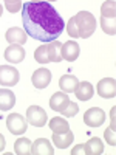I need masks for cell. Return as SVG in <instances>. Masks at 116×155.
<instances>
[{
    "mask_svg": "<svg viewBox=\"0 0 116 155\" xmlns=\"http://www.w3.org/2000/svg\"><path fill=\"white\" fill-rule=\"evenodd\" d=\"M27 121L34 126V127H44L48 121L47 118V113L42 107H39V106H31L28 107L27 110Z\"/></svg>",
    "mask_w": 116,
    "mask_h": 155,
    "instance_id": "obj_5",
    "label": "cell"
},
{
    "mask_svg": "<svg viewBox=\"0 0 116 155\" xmlns=\"http://www.w3.org/2000/svg\"><path fill=\"white\" fill-rule=\"evenodd\" d=\"M77 85H79V79L74 74H63L59 79V87L63 93H74Z\"/></svg>",
    "mask_w": 116,
    "mask_h": 155,
    "instance_id": "obj_15",
    "label": "cell"
},
{
    "mask_svg": "<svg viewBox=\"0 0 116 155\" xmlns=\"http://www.w3.org/2000/svg\"><path fill=\"white\" fill-rule=\"evenodd\" d=\"M67 33H68V36L73 37V39H79V34H77V28H76V25H74L73 17H71V19L68 20V23H67Z\"/></svg>",
    "mask_w": 116,
    "mask_h": 155,
    "instance_id": "obj_27",
    "label": "cell"
},
{
    "mask_svg": "<svg viewBox=\"0 0 116 155\" xmlns=\"http://www.w3.org/2000/svg\"><path fill=\"white\" fill-rule=\"evenodd\" d=\"M101 17H107V19H116V2H104L101 6Z\"/></svg>",
    "mask_w": 116,
    "mask_h": 155,
    "instance_id": "obj_22",
    "label": "cell"
},
{
    "mask_svg": "<svg viewBox=\"0 0 116 155\" xmlns=\"http://www.w3.org/2000/svg\"><path fill=\"white\" fill-rule=\"evenodd\" d=\"M31 140L28 138H19L16 140V143H14V152L17 155H28L31 153Z\"/></svg>",
    "mask_w": 116,
    "mask_h": 155,
    "instance_id": "obj_21",
    "label": "cell"
},
{
    "mask_svg": "<svg viewBox=\"0 0 116 155\" xmlns=\"http://www.w3.org/2000/svg\"><path fill=\"white\" fill-rule=\"evenodd\" d=\"M104 121H105V113L99 107H92L85 110L84 113V123L88 127H99L104 124Z\"/></svg>",
    "mask_w": 116,
    "mask_h": 155,
    "instance_id": "obj_6",
    "label": "cell"
},
{
    "mask_svg": "<svg viewBox=\"0 0 116 155\" xmlns=\"http://www.w3.org/2000/svg\"><path fill=\"white\" fill-rule=\"evenodd\" d=\"M2 12H3V6H2V3H0V17H2Z\"/></svg>",
    "mask_w": 116,
    "mask_h": 155,
    "instance_id": "obj_31",
    "label": "cell"
},
{
    "mask_svg": "<svg viewBox=\"0 0 116 155\" xmlns=\"http://www.w3.org/2000/svg\"><path fill=\"white\" fill-rule=\"evenodd\" d=\"M60 48H62L60 41H53V42H50V45H48V58H50V62H56V64H57V62L62 61Z\"/></svg>",
    "mask_w": 116,
    "mask_h": 155,
    "instance_id": "obj_20",
    "label": "cell"
},
{
    "mask_svg": "<svg viewBox=\"0 0 116 155\" xmlns=\"http://www.w3.org/2000/svg\"><path fill=\"white\" fill-rule=\"evenodd\" d=\"M85 155H101L104 152V144L98 137H93L92 140L87 141V144H84Z\"/></svg>",
    "mask_w": 116,
    "mask_h": 155,
    "instance_id": "obj_18",
    "label": "cell"
},
{
    "mask_svg": "<svg viewBox=\"0 0 116 155\" xmlns=\"http://www.w3.org/2000/svg\"><path fill=\"white\" fill-rule=\"evenodd\" d=\"M79 112V106L76 104V102H73V101H70L68 102V106L63 109L60 113L63 115V116H67V118H71V116H76V113Z\"/></svg>",
    "mask_w": 116,
    "mask_h": 155,
    "instance_id": "obj_25",
    "label": "cell"
},
{
    "mask_svg": "<svg viewBox=\"0 0 116 155\" xmlns=\"http://www.w3.org/2000/svg\"><path fill=\"white\" fill-rule=\"evenodd\" d=\"M101 28L104 30V33L114 36L116 34V19H107V17H101Z\"/></svg>",
    "mask_w": 116,
    "mask_h": 155,
    "instance_id": "obj_23",
    "label": "cell"
},
{
    "mask_svg": "<svg viewBox=\"0 0 116 155\" xmlns=\"http://www.w3.org/2000/svg\"><path fill=\"white\" fill-rule=\"evenodd\" d=\"M3 3H5V6L9 12H17L23 8V2H20V0H6Z\"/></svg>",
    "mask_w": 116,
    "mask_h": 155,
    "instance_id": "obj_26",
    "label": "cell"
},
{
    "mask_svg": "<svg viewBox=\"0 0 116 155\" xmlns=\"http://www.w3.org/2000/svg\"><path fill=\"white\" fill-rule=\"evenodd\" d=\"M81 153H85V149H84V144H77L73 147L71 150V155H81Z\"/></svg>",
    "mask_w": 116,
    "mask_h": 155,
    "instance_id": "obj_29",
    "label": "cell"
},
{
    "mask_svg": "<svg viewBox=\"0 0 116 155\" xmlns=\"http://www.w3.org/2000/svg\"><path fill=\"white\" fill-rule=\"evenodd\" d=\"M20 79V73L16 67L11 65H0V85L3 87H14Z\"/></svg>",
    "mask_w": 116,
    "mask_h": 155,
    "instance_id": "obj_4",
    "label": "cell"
},
{
    "mask_svg": "<svg viewBox=\"0 0 116 155\" xmlns=\"http://www.w3.org/2000/svg\"><path fill=\"white\" fill-rule=\"evenodd\" d=\"M50 129L53 130V134H63L70 130V124L60 116H54L50 120Z\"/></svg>",
    "mask_w": 116,
    "mask_h": 155,
    "instance_id": "obj_19",
    "label": "cell"
},
{
    "mask_svg": "<svg viewBox=\"0 0 116 155\" xmlns=\"http://www.w3.org/2000/svg\"><path fill=\"white\" fill-rule=\"evenodd\" d=\"M5 39L9 45H25V42L28 41V36L25 33V30L17 28V27H11L5 33Z\"/></svg>",
    "mask_w": 116,
    "mask_h": 155,
    "instance_id": "obj_10",
    "label": "cell"
},
{
    "mask_svg": "<svg viewBox=\"0 0 116 155\" xmlns=\"http://www.w3.org/2000/svg\"><path fill=\"white\" fill-rule=\"evenodd\" d=\"M79 53H81V48L76 41H67L65 44H62V48H60L62 59H65L68 62H74L79 58Z\"/></svg>",
    "mask_w": 116,
    "mask_h": 155,
    "instance_id": "obj_9",
    "label": "cell"
},
{
    "mask_svg": "<svg viewBox=\"0 0 116 155\" xmlns=\"http://www.w3.org/2000/svg\"><path fill=\"white\" fill-rule=\"evenodd\" d=\"M6 127L12 135H22V134L27 132L28 121L25 120V116L20 115V113H11L6 118Z\"/></svg>",
    "mask_w": 116,
    "mask_h": 155,
    "instance_id": "obj_3",
    "label": "cell"
},
{
    "mask_svg": "<svg viewBox=\"0 0 116 155\" xmlns=\"http://www.w3.org/2000/svg\"><path fill=\"white\" fill-rule=\"evenodd\" d=\"M68 102H70V98L67 93H63V92H57L54 93L53 96L50 98V107L51 110H54V112H62L63 109H65L68 106Z\"/></svg>",
    "mask_w": 116,
    "mask_h": 155,
    "instance_id": "obj_12",
    "label": "cell"
},
{
    "mask_svg": "<svg viewBox=\"0 0 116 155\" xmlns=\"http://www.w3.org/2000/svg\"><path fill=\"white\" fill-rule=\"evenodd\" d=\"M22 22L27 36L40 42H53L65 30L62 16L48 2H25Z\"/></svg>",
    "mask_w": 116,
    "mask_h": 155,
    "instance_id": "obj_1",
    "label": "cell"
},
{
    "mask_svg": "<svg viewBox=\"0 0 116 155\" xmlns=\"http://www.w3.org/2000/svg\"><path fill=\"white\" fill-rule=\"evenodd\" d=\"M96 92L99 96L102 98H114L116 95V81L114 78H104L98 82V87H96Z\"/></svg>",
    "mask_w": 116,
    "mask_h": 155,
    "instance_id": "obj_7",
    "label": "cell"
},
{
    "mask_svg": "<svg viewBox=\"0 0 116 155\" xmlns=\"http://www.w3.org/2000/svg\"><path fill=\"white\" fill-rule=\"evenodd\" d=\"M5 59L11 64H19L25 59V50L22 45H9L5 50Z\"/></svg>",
    "mask_w": 116,
    "mask_h": 155,
    "instance_id": "obj_13",
    "label": "cell"
},
{
    "mask_svg": "<svg viewBox=\"0 0 116 155\" xmlns=\"http://www.w3.org/2000/svg\"><path fill=\"white\" fill-rule=\"evenodd\" d=\"M16 106V96L12 90L8 88H0V110L8 112Z\"/></svg>",
    "mask_w": 116,
    "mask_h": 155,
    "instance_id": "obj_14",
    "label": "cell"
},
{
    "mask_svg": "<svg viewBox=\"0 0 116 155\" xmlns=\"http://www.w3.org/2000/svg\"><path fill=\"white\" fill-rule=\"evenodd\" d=\"M34 59L42 64V65H45V64L50 62V58H48V45H40L36 51H34Z\"/></svg>",
    "mask_w": 116,
    "mask_h": 155,
    "instance_id": "obj_24",
    "label": "cell"
},
{
    "mask_svg": "<svg viewBox=\"0 0 116 155\" xmlns=\"http://www.w3.org/2000/svg\"><path fill=\"white\" fill-rule=\"evenodd\" d=\"M31 82H33V85L37 90H42V88L48 87V84L51 82V71L48 68H45V67L37 68L33 73V76H31Z\"/></svg>",
    "mask_w": 116,
    "mask_h": 155,
    "instance_id": "obj_8",
    "label": "cell"
},
{
    "mask_svg": "<svg viewBox=\"0 0 116 155\" xmlns=\"http://www.w3.org/2000/svg\"><path fill=\"white\" fill-rule=\"evenodd\" d=\"M74 25L77 28V34L81 39H88L96 30V19L92 12L88 11H79L77 14L73 17Z\"/></svg>",
    "mask_w": 116,
    "mask_h": 155,
    "instance_id": "obj_2",
    "label": "cell"
},
{
    "mask_svg": "<svg viewBox=\"0 0 116 155\" xmlns=\"http://www.w3.org/2000/svg\"><path fill=\"white\" fill-rule=\"evenodd\" d=\"M105 140L110 146H116V140H114V129L108 127L105 130Z\"/></svg>",
    "mask_w": 116,
    "mask_h": 155,
    "instance_id": "obj_28",
    "label": "cell"
},
{
    "mask_svg": "<svg viewBox=\"0 0 116 155\" xmlns=\"http://www.w3.org/2000/svg\"><path fill=\"white\" fill-rule=\"evenodd\" d=\"M31 153H34V155H53L54 149L51 146L50 140L39 138L31 144Z\"/></svg>",
    "mask_w": 116,
    "mask_h": 155,
    "instance_id": "obj_11",
    "label": "cell"
},
{
    "mask_svg": "<svg viewBox=\"0 0 116 155\" xmlns=\"http://www.w3.org/2000/svg\"><path fill=\"white\" fill-rule=\"evenodd\" d=\"M5 146H6V141H5V137H3L2 134H0V152H3Z\"/></svg>",
    "mask_w": 116,
    "mask_h": 155,
    "instance_id": "obj_30",
    "label": "cell"
},
{
    "mask_svg": "<svg viewBox=\"0 0 116 155\" xmlns=\"http://www.w3.org/2000/svg\"><path fill=\"white\" fill-rule=\"evenodd\" d=\"M53 143L54 146H57L59 149H67L71 143H73V140H74V135L71 130H67V132H63V134H53Z\"/></svg>",
    "mask_w": 116,
    "mask_h": 155,
    "instance_id": "obj_16",
    "label": "cell"
},
{
    "mask_svg": "<svg viewBox=\"0 0 116 155\" xmlns=\"http://www.w3.org/2000/svg\"><path fill=\"white\" fill-rule=\"evenodd\" d=\"M74 93H76V96H77V99H79V101H88V99L93 98L95 88H93V85L90 84V82L84 81V82H79V85H77Z\"/></svg>",
    "mask_w": 116,
    "mask_h": 155,
    "instance_id": "obj_17",
    "label": "cell"
}]
</instances>
